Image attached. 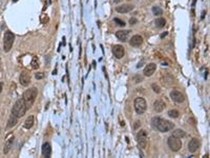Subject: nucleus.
I'll use <instances>...</instances> for the list:
<instances>
[{"instance_id":"nucleus-1","label":"nucleus","mask_w":210,"mask_h":158,"mask_svg":"<svg viewBox=\"0 0 210 158\" xmlns=\"http://www.w3.org/2000/svg\"><path fill=\"white\" fill-rule=\"evenodd\" d=\"M151 123L153 128H155L158 131L162 132V133L169 132L174 128V125L172 122L164 118H161V117H153L151 119Z\"/></svg>"},{"instance_id":"nucleus-2","label":"nucleus","mask_w":210,"mask_h":158,"mask_svg":"<svg viewBox=\"0 0 210 158\" xmlns=\"http://www.w3.org/2000/svg\"><path fill=\"white\" fill-rule=\"evenodd\" d=\"M26 110H28V106L25 104V101L23 100V98H20V99H18V100L15 102V104L13 106L12 114L13 115H15L16 117L20 118V117L25 115Z\"/></svg>"},{"instance_id":"nucleus-3","label":"nucleus","mask_w":210,"mask_h":158,"mask_svg":"<svg viewBox=\"0 0 210 158\" xmlns=\"http://www.w3.org/2000/svg\"><path fill=\"white\" fill-rule=\"evenodd\" d=\"M37 95H38V90H37L36 88L28 89V90H26V91L23 93L22 98H23V100L25 101V104L28 106V109L33 106V104L35 102V100H36Z\"/></svg>"},{"instance_id":"nucleus-4","label":"nucleus","mask_w":210,"mask_h":158,"mask_svg":"<svg viewBox=\"0 0 210 158\" xmlns=\"http://www.w3.org/2000/svg\"><path fill=\"white\" fill-rule=\"evenodd\" d=\"M14 40H15V35L11 31H6L4 33V36H3V51L5 53L11 51Z\"/></svg>"},{"instance_id":"nucleus-5","label":"nucleus","mask_w":210,"mask_h":158,"mask_svg":"<svg viewBox=\"0 0 210 158\" xmlns=\"http://www.w3.org/2000/svg\"><path fill=\"white\" fill-rule=\"evenodd\" d=\"M167 144L168 148L172 151V152H179L181 149H182V141H181L180 138L171 135V136L168 137L167 139Z\"/></svg>"},{"instance_id":"nucleus-6","label":"nucleus","mask_w":210,"mask_h":158,"mask_svg":"<svg viewBox=\"0 0 210 158\" xmlns=\"http://www.w3.org/2000/svg\"><path fill=\"white\" fill-rule=\"evenodd\" d=\"M134 110H136V113L139 114V115H142V114L145 113V111L147 109L146 100L142 97L136 98L134 102Z\"/></svg>"},{"instance_id":"nucleus-7","label":"nucleus","mask_w":210,"mask_h":158,"mask_svg":"<svg viewBox=\"0 0 210 158\" xmlns=\"http://www.w3.org/2000/svg\"><path fill=\"white\" fill-rule=\"evenodd\" d=\"M137 139L141 149H145L147 146V132L145 130L139 131V133L137 135Z\"/></svg>"},{"instance_id":"nucleus-8","label":"nucleus","mask_w":210,"mask_h":158,"mask_svg":"<svg viewBox=\"0 0 210 158\" xmlns=\"http://www.w3.org/2000/svg\"><path fill=\"white\" fill-rule=\"evenodd\" d=\"M170 97L171 99L174 101V102H177V104H182L184 102L185 100V96L183 93H181L180 91H178V90H172L170 92Z\"/></svg>"},{"instance_id":"nucleus-9","label":"nucleus","mask_w":210,"mask_h":158,"mask_svg":"<svg viewBox=\"0 0 210 158\" xmlns=\"http://www.w3.org/2000/svg\"><path fill=\"white\" fill-rule=\"evenodd\" d=\"M113 54L117 59H121V58L124 57V54H125L124 48H123L122 46H120V44H116V46H113Z\"/></svg>"},{"instance_id":"nucleus-10","label":"nucleus","mask_w":210,"mask_h":158,"mask_svg":"<svg viewBox=\"0 0 210 158\" xmlns=\"http://www.w3.org/2000/svg\"><path fill=\"white\" fill-rule=\"evenodd\" d=\"M134 9V4H129V3H126V4H122L116 7V11L118 13H121V14H126V13H129L130 11Z\"/></svg>"},{"instance_id":"nucleus-11","label":"nucleus","mask_w":210,"mask_h":158,"mask_svg":"<svg viewBox=\"0 0 210 158\" xmlns=\"http://www.w3.org/2000/svg\"><path fill=\"white\" fill-rule=\"evenodd\" d=\"M19 82H20V84L23 85V86H28V85L30 84V75H28V72H25V71L21 72L20 76H19Z\"/></svg>"},{"instance_id":"nucleus-12","label":"nucleus","mask_w":210,"mask_h":158,"mask_svg":"<svg viewBox=\"0 0 210 158\" xmlns=\"http://www.w3.org/2000/svg\"><path fill=\"white\" fill-rule=\"evenodd\" d=\"M200 146V141L198 138H192L188 143V151L190 153H195Z\"/></svg>"},{"instance_id":"nucleus-13","label":"nucleus","mask_w":210,"mask_h":158,"mask_svg":"<svg viewBox=\"0 0 210 158\" xmlns=\"http://www.w3.org/2000/svg\"><path fill=\"white\" fill-rule=\"evenodd\" d=\"M129 34H130V32H129V31H127V30H123V31H122L121 30V31H118V32L116 33V37L120 40V41H122V42H125V41H127Z\"/></svg>"},{"instance_id":"nucleus-14","label":"nucleus","mask_w":210,"mask_h":158,"mask_svg":"<svg viewBox=\"0 0 210 158\" xmlns=\"http://www.w3.org/2000/svg\"><path fill=\"white\" fill-rule=\"evenodd\" d=\"M41 153H42L43 157L49 158L52 155V146L49 142H44L42 144V149H41Z\"/></svg>"},{"instance_id":"nucleus-15","label":"nucleus","mask_w":210,"mask_h":158,"mask_svg":"<svg viewBox=\"0 0 210 158\" xmlns=\"http://www.w3.org/2000/svg\"><path fill=\"white\" fill-rule=\"evenodd\" d=\"M142 43H143V37L140 35H134L129 41V44L131 46H140Z\"/></svg>"},{"instance_id":"nucleus-16","label":"nucleus","mask_w":210,"mask_h":158,"mask_svg":"<svg viewBox=\"0 0 210 158\" xmlns=\"http://www.w3.org/2000/svg\"><path fill=\"white\" fill-rule=\"evenodd\" d=\"M155 70H157V65L155 63L147 64L146 67H145V69H144V75L147 77H150L151 75H153Z\"/></svg>"},{"instance_id":"nucleus-17","label":"nucleus","mask_w":210,"mask_h":158,"mask_svg":"<svg viewBox=\"0 0 210 158\" xmlns=\"http://www.w3.org/2000/svg\"><path fill=\"white\" fill-rule=\"evenodd\" d=\"M164 109H165V102L163 100L158 99V100H155L153 102V110H155V112L161 113Z\"/></svg>"},{"instance_id":"nucleus-18","label":"nucleus","mask_w":210,"mask_h":158,"mask_svg":"<svg viewBox=\"0 0 210 158\" xmlns=\"http://www.w3.org/2000/svg\"><path fill=\"white\" fill-rule=\"evenodd\" d=\"M14 136H11L9 138V139L6 140V142L4 143V148H3V153L4 154H7V153L11 151V149H12L13 146V143H14Z\"/></svg>"},{"instance_id":"nucleus-19","label":"nucleus","mask_w":210,"mask_h":158,"mask_svg":"<svg viewBox=\"0 0 210 158\" xmlns=\"http://www.w3.org/2000/svg\"><path fill=\"white\" fill-rule=\"evenodd\" d=\"M18 123V117H16L15 115H11L9 116V120H7V125H6V127H7V129H12L13 127H15L16 125Z\"/></svg>"},{"instance_id":"nucleus-20","label":"nucleus","mask_w":210,"mask_h":158,"mask_svg":"<svg viewBox=\"0 0 210 158\" xmlns=\"http://www.w3.org/2000/svg\"><path fill=\"white\" fill-rule=\"evenodd\" d=\"M34 125V116L33 115H30L26 118V120L24 121V123H23V127H24V129H26V130H30V129L33 128Z\"/></svg>"},{"instance_id":"nucleus-21","label":"nucleus","mask_w":210,"mask_h":158,"mask_svg":"<svg viewBox=\"0 0 210 158\" xmlns=\"http://www.w3.org/2000/svg\"><path fill=\"white\" fill-rule=\"evenodd\" d=\"M155 25L158 29H162V27H164L165 25H166V20H165L164 18H158V19H155Z\"/></svg>"},{"instance_id":"nucleus-22","label":"nucleus","mask_w":210,"mask_h":158,"mask_svg":"<svg viewBox=\"0 0 210 158\" xmlns=\"http://www.w3.org/2000/svg\"><path fill=\"white\" fill-rule=\"evenodd\" d=\"M172 135L178 137V138H180V139H182V138H184V137L186 136V133L183 131V130H181V129H178V130H176V131L172 133Z\"/></svg>"},{"instance_id":"nucleus-23","label":"nucleus","mask_w":210,"mask_h":158,"mask_svg":"<svg viewBox=\"0 0 210 158\" xmlns=\"http://www.w3.org/2000/svg\"><path fill=\"white\" fill-rule=\"evenodd\" d=\"M152 13H153V15H155V16H161L162 14H163V10H162L160 6L155 5L152 7Z\"/></svg>"},{"instance_id":"nucleus-24","label":"nucleus","mask_w":210,"mask_h":158,"mask_svg":"<svg viewBox=\"0 0 210 158\" xmlns=\"http://www.w3.org/2000/svg\"><path fill=\"white\" fill-rule=\"evenodd\" d=\"M180 115V113L178 110H170V111H168V116L170 117V118H178Z\"/></svg>"},{"instance_id":"nucleus-25","label":"nucleus","mask_w":210,"mask_h":158,"mask_svg":"<svg viewBox=\"0 0 210 158\" xmlns=\"http://www.w3.org/2000/svg\"><path fill=\"white\" fill-rule=\"evenodd\" d=\"M32 69H34V70H37L38 67H39V60H38V58L36 57V56H34L33 57V60H32Z\"/></svg>"},{"instance_id":"nucleus-26","label":"nucleus","mask_w":210,"mask_h":158,"mask_svg":"<svg viewBox=\"0 0 210 158\" xmlns=\"http://www.w3.org/2000/svg\"><path fill=\"white\" fill-rule=\"evenodd\" d=\"M151 89H152V91L155 92V93H157V94H160V93H161V88H160L158 84H155V83H152Z\"/></svg>"},{"instance_id":"nucleus-27","label":"nucleus","mask_w":210,"mask_h":158,"mask_svg":"<svg viewBox=\"0 0 210 158\" xmlns=\"http://www.w3.org/2000/svg\"><path fill=\"white\" fill-rule=\"evenodd\" d=\"M113 21L116 22V23L119 25V27H125V25H126V23H125L123 20H121V19H119V18H115V19H113Z\"/></svg>"},{"instance_id":"nucleus-28","label":"nucleus","mask_w":210,"mask_h":158,"mask_svg":"<svg viewBox=\"0 0 210 158\" xmlns=\"http://www.w3.org/2000/svg\"><path fill=\"white\" fill-rule=\"evenodd\" d=\"M136 83H140V82L143 81V77L142 76H139V75H136V76L134 77V79H132Z\"/></svg>"},{"instance_id":"nucleus-29","label":"nucleus","mask_w":210,"mask_h":158,"mask_svg":"<svg viewBox=\"0 0 210 158\" xmlns=\"http://www.w3.org/2000/svg\"><path fill=\"white\" fill-rule=\"evenodd\" d=\"M138 22V19L137 18H130L129 19V25H134L136 23Z\"/></svg>"},{"instance_id":"nucleus-30","label":"nucleus","mask_w":210,"mask_h":158,"mask_svg":"<svg viewBox=\"0 0 210 158\" xmlns=\"http://www.w3.org/2000/svg\"><path fill=\"white\" fill-rule=\"evenodd\" d=\"M35 77H36V79H42L44 77V73H36Z\"/></svg>"},{"instance_id":"nucleus-31","label":"nucleus","mask_w":210,"mask_h":158,"mask_svg":"<svg viewBox=\"0 0 210 158\" xmlns=\"http://www.w3.org/2000/svg\"><path fill=\"white\" fill-rule=\"evenodd\" d=\"M140 125H141V122L140 121H136V122H134V130H137L138 128H140Z\"/></svg>"},{"instance_id":"nucleus-32","label":"nucleus","mask_w":210,"mask_h":158,"mask_svg":"<svg viewBox=\"0 0 210 158\" xmlns=\"http://www.w3.org/2000/svg\"><path fill=\"white\" fill-rule=\"evenodd\" d=\"M2 90H3V82L1 81V82H0V93L2 92Z\"/></svg>"},{"instance_id":"nucleus-33","label":"nucleus","mask_w":210,"mask_h":158,"mask_svg":"<svg viewBox=\"0 0 210 158\" xmlns=\"http://www.w3.org/2000/svg\"><path fill=\"white\" fill-rule=\"evenodd\" d=\"M113 2L115 3H120V2H122V1H123V0H113Z\"/></svg>"},{"instance_id":"nucleus-34","label":"nucleus","mask_w":210,"mask_h":158,"mask_svg":"<svg viewBox=\"0 0 210 158\" xmlns=\"http://www.w3.org/2000/svg\"><path fill=\"white\" fill-rule=\"evenodd\" d=\"M166 35H167V32H166V33H163V34H162V35H161V38H164V37L166 36Z\"/></svg>"},{"instance_id":"nucleus-35","label":"nucleus","mask_w":210,"mask_h":158,"mask_svg":"<svg viewBox=\"0 0 210 158\" xmlns=\"http://www.w3.org/2000/svg\"><path fill=\"white\" fill-rule=\"evenodd\" d=\"M205 14H206V13H205V12H203V13H202V19H204V17H205Z\"/></svg>"},{"instance_id":"nucleus-36","label":"nucleus","mask_w":210,"mask_h":158,"mask_svg":"<svg viewBox=\"0 0 210 158\" xmlns=\"http://www.w3.org/2000/svg\"><path fill=\"white\" fill-rule=\"evenodd\" d=\"M17 1H18V0H13V2H17Z\"/></svg>"}]
</instances>
